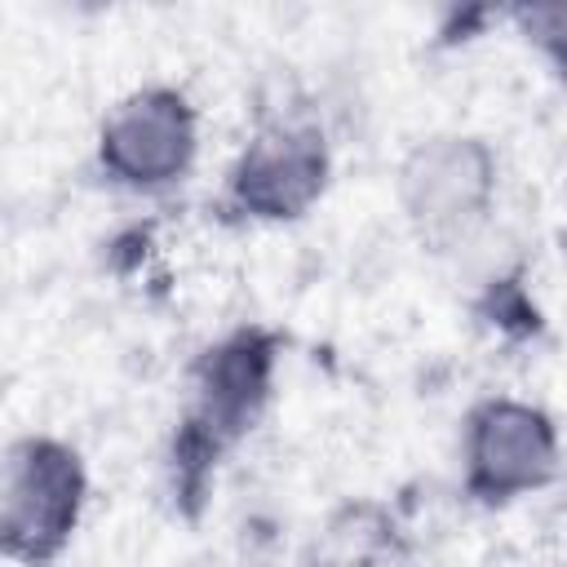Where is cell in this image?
Segmentation results:
<instances>
[{
    "mask_svg": "<svg viewBox=\"0 0 567 567\" xmlns=\"http://www.w3.org/2000/svg\"><path fill=\"white\" fill-rule=\"evenodd\" d=\"M89 496L84 461L71 443L22 434L0 474V545L22 567H49L75 536Z\"/></svg>",
    "mask_w": 567,
    "mask_h": 567,
    "instance_id": "cell-2",
    "label": "cell"
},
{
    "mask_svg": "<svg viewBox=\"0 0 567 567\" xmlns=\"http://www.w3.org/2000/svg\"><path fill=\"white\" fill-rule=\"evenodd\" d=\"M514 22L527 31V40H536L549 58H554V66L567 75V4H523V9H514Z\"/></svg>",
    "mask_w": 567,
    "mask_h": 567,
    "instance_id": "cell-8",
    "label": "cell"
},
{
    "mask_svg": "<svg viewBox=\"0 0 567 567\" xmlns=\"http://www.w3.org/2000/svg\"><path fill=\"white\" fill-rule=\"evenodd\" d=\"M496 195V155L478 137L443 133L421 146L399 168V199L416 239L434 252L461 248L487 217Z\"/></svg>",
    "mask_w": 567,
    "mask_h": 567,
    "instance_id": "cell-3",
    "label": "cell"
},
{
    "mask_svg": "<svg viewBox=\"0 0 567 567\" xmlns=\"http://www.w3.org/2000/svg\"><path fill=\"white\" fill-rule=\"evenodd\" d=\"M328 186V146L315 124H266L230 168V208L257 221L301 217Z\"/></svg>",
    "mask_w": 567,
    "mask_h": 567,
    "instance_id": "cell-6",
    "label": "cell"
},
{
    "mask_svg": "<svg viewBox=\"0 0 567 567\" xmlns=\"http://www.w3.org/2000/svg\"><path fill=\"white\" fill-rule=\"evenodd\" d=\"M310 567H412V549L381 505H346L332 514Z\"/></svg>",
    "mask_w": 567,
    "mask_h": 567,
    "instance_id": "cell-7",
    "label": "cell"
},
{
    "mask_svg": "<svg viewBox=\"0 0 567 567\" xmlns=\"http://www.w3.org/2000/svg\"><path fill=\"white\" fill-rule=\"evenodd\" d=\"M558 474L554 421L518 399H487L465 425V492L478 505H509Z\"/></svg>",
    "mask_w": 567,
    "mask_h": 567,
    "instance_id": "cell-4",
    "label": "cell"
},
{
    "mask_svg": "<svg viewBox=\"0 0 567 567\" xmlns=\"http://www.w3.org/2000/svg\"><path fill=\"white\" fill-rule=\"evenodd\" d=\"M102 173L133 190L177 182L195 159V111L177 89L151 84L111 106L97 137Z\"/></svg>",
    "mask_w": 567,
    "mask_h": 567,
    "instance_id": "cell-5",
    "label": "cell"
},
{
    "mask_svg": "<svg viewBox=\"0 0 567 567\" xmlns=\"http://www.w3.org/2000/svg\"><path fill=\"white\" fill-rule=\"evenodd\" d=\"M275 359H279V337L266 328H239L195 359L190 412L173 434V492L190 518L208 496L221 452L257 425L270 399Z\"/></svg>",
    "mask_w": 567,
    "mask_h": 567,
    "instance_id": "cell-1",
    "label": "cell"
}]
</instances>
